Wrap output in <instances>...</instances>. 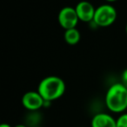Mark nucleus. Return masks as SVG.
<instances>
[{
    "label": "nucleus",
    "instance_id": "dca6fc26",
    "mask_svg": "<svg viewBox=\"0 0 127 127\" xmlns=\"http://www.w3.org/2000/svg\"><path fill=\"white\" fill-rule=\"evenodd\" d=\"M34 127H44V126H42V125H37V126H34Z\"/></svg>",
    "mask_w": 127,
    "mask_h": 127
},
{
    "label": "nucleus",
    "instance_id": "9b49d317",
    "mask_svg": "<svg viewBox=\"0 0 127 127\" xmlns=\"http://www.w3.org/2000/svg\"><path fill=\"white\" fill-rule=\"evenodd\" d=\"M121 78H121V79H122V82H121V83L123 84V85H125V86L127 87V69H125V71H123Z\"/></svg>",
    "mask_w": 127,
    "mask_h": 127
},
{
    "label": "nucleus",
    "instance_id": "6e6552de",
    "mask_svg": "<svg viewBox=\"0 0 127 127\" xmlns=\"http://www.w3.org/2000/svg\"><path fill=\"white\" fill-rule=\"evenodd\" d=\"M80 37H81L80 32L77 28L65 30L64 34V41L70 45H75L78 44L80 40Z\"/></svg>",
    "mask_w": 127,
    "mask_h": 127
},
{
    "label": "nucleus",
    "instance_id": "39448f33",
    "mask_svg": "<svg viewBox=\"0 0 127 127\" xmlns=\"http://www.w3.org/2000/svg\"><path fill=\"white\" fill-rule=\"evenodd\" d=\"M44 99L38 92H27L22 97V104L29 111H39L44 105Z\"/></svg>",
    "mask_w": 127,
    "mask_h": 127
},
{
    "label": "nucleus",
    "instance_id": "f03ea898",
    "mask_svg": "<svg viewBox=\"0 0 127 127\" xmlns=\"http://www.w3.org/2000/svg\"><path fill=\"white\" fill-rule=\"evenodd\" d=\"M37 92L45 101L52 102L64 95L65 92V83L59 77H46L40 81Z\"/></svg>",
    "mask_w": 127,
    "mask_h": 127
},
{
    "label": "nucleus",
    "instance_id": "9d476101",
    "mask_svg": "<svg viewBox=\"0 0 127 127\" xmlns=\"http://www.w3.org/2000/svg\"><path fill=\"white\" fill-rule=\"evenodd\" d=\"M117 127H127V113L123 112L116 119Z\"/></svg>",
    "mask_w": 127,
    "mask_h": 127
},
{
    "label": "nucleus",
    "instance_id": "4468645a",
    "mask_svg": "<svg viewBox=\"0 0 127 127\" xmlns=\"http://www.w3.org/2000/svg\"><path fill=\"white\" fill-rule=\"evenodd\" d=\"M105 1L110 4V3H114V2H116V1H118V0H105Z\"/></svg>",
    "mask_w": 127,
    "mask_h": 127
},
{
    "label": "nucleus",
    "instance_id": "423d86ee",
    "mask_svg": "<svg viewBox=\"0 0 127 127\" xmlns=\"http://www.w3.org/2000/svg\"><path fill=\"white\" fill-rule=\"evenodd\" d=\"M75 10L79 18V21L90 23L93 21L96 8L88 1H80L75 6Z\"/></svg>",
    "mask_w": 127,
    "mask_h": 127
},
{
    "label": "nucleus",
    "instance_id": "0eeeda50",
    "mask_svg": "<svg viewBox=\"0 0 127 127\" xmlns=\"http://www.w3.org/2000/svg\"><path fill=\"white\" fill-rule=\"evenodd\" d=\"M91 127H117V122L111 115L99 112L92 118Z\"/></svg>",
    "mask_w": 127,
    "mask_h": 127
},
{
    "label": "nucleus",
    "instance_id": "7ed1b4c3",
    "mask_svg": "<svg viewBox=\"0 0 127 127\" xmlns=\"http://www.w3.org/2000/svg\"><path fill=\"white\" fill-rule=\"evenodd\" d=\"M117 16V11L114 6L110 4H104L96 8L92 23L98 27H108L116 21Z\"/></svg>",
    "mask_w": 127,
    "mask_h": 127
},
{
    "label": "nucleus",
    "instance_id": "2eb2a0df",
    "mask_svg": "<svg viewBox=\"0 0 127 127\" xmlns=\"http://www.w3.org/2000/svg\"><path fill=\"white\" fill-rule=\"evenodd\" d=\"M125 32H126V35H127V24H126V26H125Z\"/></svg>",
    "mask_w": 127,
    "mask_h": 127
},
{
    "label": "nucleus",
    "instance_id": "f8f14e48",
    "mask_svg": "<svg viewBox=\"0 0 127 127\" xmlns=\"http://www.w3.org/2000/svg\"><path fill=\"white\" fill-rule=\"evenodd\" d=\"M14 127H29V126H27L25 124H18V125H16Z\"/></svg>",
    "mask_w": 127,
    "mask_h": 127
},
{
    "label": "nucleus",
    "instance_id": "f3484780",
    "mask_svg": "<svg viewBox=\"0 0 127 127\" xmlns=\"http://www.w3.org/2000/svg\"><path fill=\"white\" fill-rule=\"evenodd\" d=\"M79 127H85V126H79Z\"/></svg>",
    "mask_w": 127,
    "mask_h": 127
},
{
    "label": "nucleus",
    "instance_id": "20e7f679",
    "mask_svg": "<svg viewBox=\"0 0 127 127\" xmlns=\"http://www.w3.org/2000/svg\"><path fill=\"white\" fill-rule=\"evenodd\" d=\"M58 24L64 30L76 28L79 22V18L77 14L75 7L65 6L60 10L58 16Z\"/></svg>",
    "mask_w": 127,
    "mask_h": 127
},
{
    "label": "nucleus",
    "instance_id": "ddd939ff",
    "mask_svg": "<svg viewBox=\"0 0 127 127\" xmlns=\"http://www.w3.org/2000/svg\"><path fill=\"white\" fill-rule=\"evenodd\" d=\"M0 127H12L9 125V124H2V125H0Z\"/></svg>",
    "mask_w": 127,
    "mask_h": 127
},
{
    "label": "nucleus",
    "instance_id": "1a4fd4ad",
    "mask_svg": "<svg viewBox=\"0 0 127 127\" xmlns=\"http://www.w3.org/2000/svg\"><path fill=\"white\" fill-rule=\"evenodd\" d=\"M41 121H42V115L39 112V111H29L25 118V125L29 127L40 125Z\"/></svg>",
    "mask_w": 127,
    "mask_h": 127
},
{
    "label": "nucleus",
    "instance_id": "f257e3e1",
    "mask_svg": "<svg viewBox=\"0 0 127 127\" xmlns=\"http://www.w3.org/2000/svg\"><path fill=\"white\" fill-rule=\"evenodd\" d=\"M104 101L110 111L123 113L127 109V87L122 83L111 85L106 92Z\"/></svg>",
    "mask_w": 127,
    "mask_h": 127
}]
</instances>
